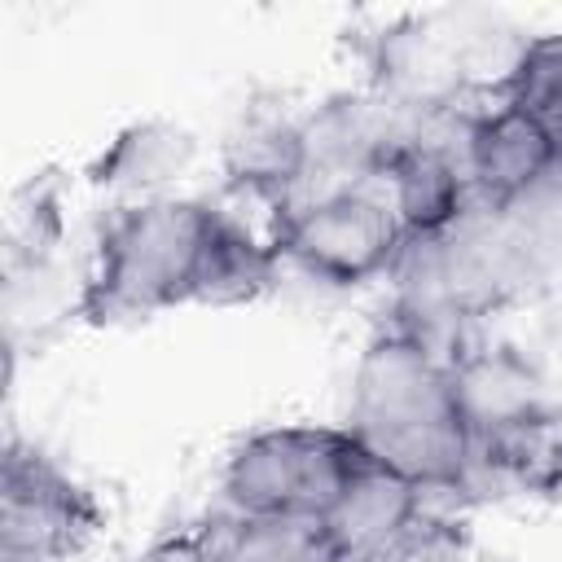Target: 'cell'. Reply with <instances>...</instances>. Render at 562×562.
Wrapping results in <instances>:
<instances>
[{"label":"cell","instance_id":"cell-1","mask_svg":"<svg viewBox=\"0 0 562 562\" xmlns=\"http://www.w3.org/2000/svg\"><path fill=\"white\" fill-rule=\"evenodd\" d=\"M347 430L360 448L413 487L465 492L474 439L452 404L448 360L404 321H386L360 351Z\"/></svg>","mask_w":562,"mask_h":562},{"label":"cell","instance_id":"cell-2","mask_svg":"<svg viewBox=\"0 0 562 562\" xmlns=\"http://www.w3.org/2000/svg\"><path fill=\"white\" fill-rule=\"evenodd\" d=\"M220 220L224 211L198 198H145L114 206L97 228L92 268L75 312L88 325H123L202 303Z\"/></svg>","mask_w":562,"mask_h":562},{"label":"cell","instance_id":"cell-3","mask_svg":"<svg viewBox=\"0 0 562 562\" xmlns=\"http://www.w3.org/2000/svg\"><path fill=\"white\" fill-rule=\"evenodd\" d=\"M369 461L347 426H272L233 448L224 461V496L237 514L325 518Z\"/></svg>","mask_w":562,"mask_h":562},{"label":"cell","instance_id":"cell-4","mask_svg":"<svg viewBox=\"0 0 562 562\" xmlns=\"http://www.w3.org/2000/svg\"><path fill=\"white\" fill-rule=\"evenodd\" d=\"M272 246L281 259L329 285H364L391 277L408 250V233L378 180L338 189L277 215Z\"/></svg>","mask_w":562,"mask_h":562},{"label":"cell","instance_id":"cell-5","mask_svg":"<svg viewBox=\"0 0 562 562\" xmlns=\"http://www.w3.org/2000/svg\"><path fill=\"white\" fill-rule=\"evenodd\" d=\"M105 527L97 496L35 443L9 439L0 465V562H70Z\"/></svg>","mask_w":562,"mask_h":562},{"label":"cell","instance_id":"cell-6","mask_svg":"<svg viewBox=\"0 0 562 562\" xmlns=\"http://www.w3.org/2000/svg\"><path fill=\"white\" fill-rule=\"evenodd\" d=\"M558 158V140L527 110L492 97L465 123V176L479 206L505 211L531 193Z\"/></svg>","mask_w":562,"mask_h":562},{"label":"cell","instance_id":"cell-7","mask_svg":"<svg viewBox=\"0 0 562 562\" xmlns=\"http://www.w3.org/2000/svg\"><path fill=\"white\" fill-rule=\"evenodd\" d=\"M448 382H452V404L470 430V439L492 435L544 404V378L527 356L514 347H492V342H470L461 338L448 356Z\"/></svg>","mask_w":562,"mask_h":562},{"label":"cell","instance_id":"cell-8","mask_svg":"<svg viewBox=\"0 0 562 562\" xmlns=\"http://www.w3.org/2000/svg\"><path fill=\"white\" fill-rule=\"evenodd\" d=\"M558 496L562 492V408L544 404L474 439L461 496Z\"/></svg>","mask_w":562,"mask_h":562},{"label":"cell","instance_id":"cell-9","mask_svg":"<svg viewBox=\"0 0 562 562\" xmlns=\"http://www.w3.org/2000/svg\"><path fill=\"white\" fill-rule=\"evenodd\" d=\"M422 509H426V492L422 487H413L395 470L369 461L342 487L334 509L325 514V531H329V540L338 544V553L347 562H364L382 544H391Z\"/></svg>","mask_w":562,"mask_h":562},{"label":"cell","instance_id":"cell-10","mask_svg":"<svg viewBox=\"0 0 562 562\" xmlns=\"http://www.w3.org/2000/svg\"><path fill=\"white\" fill-rule=\"evenodd\" d=\"M215 562H347L325 531V518L307 514H215L202 522Z\"/></svg>","mask_w":562,"mask_h":562},{"label":"cell","instance_id":"cell-11","mask_svg":"<svg viewBox=\"0 0 562 562\" xmlns=\"http://www.w3.org/2000/svg\"><path fill=\"white\" fill-rule=\"evenodd\" d=\"M228 189L268 198L277 211L303 180V132L285 114H250L224 145Z\"/></svg>","mask_w":562,"mask_h":562},{"label":"cell","instance_id":"cell-12","mask_svg":"<svg viewBox=\"0 0 562 562\" xmlns=\"http://www.w3.org/2000/svg\"><path fill=\"white\" fill-rule=\"evenodd\" d=\"M198 154V140L193 132H184L180 123H167V119H145V123H132L127 132H119L110 140V149L92 162V184L101 189H119V193H154L158 184L176 180L180 171H189Z\"/></svg>","mask_w":562,"mask_h":562},{"label":"cell","instance_id":"cell-13","mask_svg":"<svg viewBox=\"0 0 562 562\" xmlns=\"http://www.w3.org/2000/svg\"><path fill=\"white\" fill-rule=\"evenodd\" d=\"M501 101L527 110L549 127L562 149V35H527L509 79L501 83Z\"/></svg>","mask_w":562,"mask_h":562},{"label":"cell","instance_id":"cell-14","mask_svg":"<svg viewBox=\"0 0 562 562\" xmlns=\"http://www.w3.org/2000/svg\"><path fill=\"white\" fill-rule=\"evenodd\" d=\"M61 233V215H57V193L48 180H31L18 198H13V211H9V277H18L22 263L40 268L53 250Z\"/></svg>","mask_w":562,"mask_h":562},{"label":"cell","instance_id":"cell-15","mask_svg":"<svg viewBox=\"0 0 562 562\" xmlns=\"http://www.w3.org/2000/svg\"><path fill=\"white\" fill-rule=\"evenodd\" d=\"M470 558V536L461 522L422 509L391 544H382L364 562H465Z\"/></svg>","mask_w":562,"mask_h":562},{"label":"cell","instance_id":"cell-16","mask_svg":"<svg viewBox=\"0 0 562 562\" xmlns=\"http://www.w3.org/2000/svg\"><path fill=\"white\" fill-rule=\"evenodd\" d=\"M136 562H215V553H211V540L198 522V527H184V531H171V536L154 540Z\"/></svg>","mask_w":562,"mask_h":562}]
</instances>
